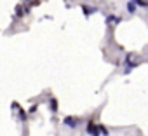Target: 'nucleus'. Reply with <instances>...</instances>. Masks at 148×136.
<instances>
[{
	"label": "nucleus",
	"instance_id": "1",
	"mask_svg": "<svg viewBox=\"0 0 148 136\" xmlns=\"http://www.w3.org/2000/svg\"><path fill=\"white\" fill-rule=\"evenodd\" d=\"M87 133H89L91 136H98V134H99V133H98V127H96V126L92 124V120H91V122L87 124Z\"/></svg>",
	"mask_w": 148,
	"mask_h": 136
},
{
	"label": "nucleus",
	"instance_id": "2",
	"mask_svg": "<svg viewBox=\"0 0 148 136\" xmlns=\"http://www.w3.org/2000/svg\"><path fill=\"white\" fill-rule=\"evenodd\" d=\"M63 122H64V124H66L68 127H77V120L73 119V117H66V119H64Z\"/></svg>",
	"mask_w": 148,
	"mask_h": 136
},
{
	"label": "nucleus",
	"instance_id": "3",
	"mask_svg": "<svg viewBox=\"0 0 148 136\" xmlns=\"http://www.w3.org/2000/svg\"><path fill=\"white\" fill-rule=\"evenodd\" d=\"M122 21V18H117V16H108L106 18V23L108 25H112V23H120Z\"/></svg>",
	"mask_w": 148,
	"mask_h": 136
},
{
	"label": "nucleus",
	"instance_id": "4",
	"mask_svg": "<svg viewBox=\"0 0 148 136\" xmlns=\"http://www.w3.org/2000/svg\"><path fill=\"white\" fill-rule=\"evenodd\" d=\"M127 11L132 14V12H136V2H129V5H127Z\"/></svg>",
	"mask_w": 148,
	"mask_h": 136
},
{
	"label": "nucleus",
	"instance_id": "5",
	"mask_svg": "<svg viewBox=\"0 0 148 136\" xmlns=\"http://www.w3.org/2000/svg\"><path fill=\"white\" fill-rule=\"evenodd\" d=\"M98 131H101V134H103V136H108V134H110V131H108L106 127H103V126H99V127H98Z\"/></svg>",
	"mask_w": 148,
	"mask_h": 136
},
{
	"label": "nucleus",
	"instance_id": "6",
	"mask_svg": "<svg viewBox=\"0 0 148 136\" xmlns=\"http://www.w3.org/2000/svg\"><path fill=\"white\" fill-rule=\"evenodd\" d=\"M23 14H25V12H23V7H21V5H18V9H16V16H18V18H21Z\"/></svg>",
	"mask_w": 148,
	"mask_h": 136
},
{
	"label": "nucleus",
	"instance_id": "7",
	"mask_svg": "<svg viewBox=\"0 0 148 136\" xmlns=\"http://www.w3.org/2000/svg\"><path fill=\"white\" fill-rule=\"evenodd\" d=\"M82 9H84V12H86V16H89V14H91V12H94V11H96V9H89V7H87V5H84V7H82Z\"/></svg>",
	"mask_w": 148,
	"mask_h": 136
},
{
	"label": "nucleus",
	"instance_id": "8",
	"mask_svg": "<svg viewBox=\"0 0 148 136\" xmlns=\"http://www.w3.org/2000/svg\"><path fill=\"white\" fill-rule=\"evenodd\" d=\"M51 108H52V112H56L58 110V105H56V100H51V105H49Z\"/></svg>",
	"mask_w": 148,
	"mask_h": 136
}]
</instances>
